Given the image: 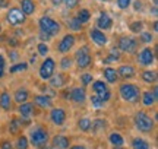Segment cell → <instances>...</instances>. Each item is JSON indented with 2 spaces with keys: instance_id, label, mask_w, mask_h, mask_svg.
I'll list each match as a JSON object with an SVG mask.
<instances>
[{
  "instance_id": "cell-29",
  "label": "cell",
  "mask_w": 158,
  "mask_h": 149,
  "mask_svg": "<svg viewBox=\"0 0 158 149\" xmlns=\"http://www.w3.org/2000/svg\"><path fill=\"white\" fill-rule=\"evenodd\" d=\"M76 19H78L81 23H86L91 19V12L88 10V9H81V10H78Z\"/></svg>"
},
{
  "instance_id": "cell-8",
  "label": "cell",
  "mask_w": 158,
  "mask_h": 149,
  "mask_svg": "<svg viewBox=\"0 0 158 149\" xmlns=\"http://www.w3.org/2000/svg\"><path fill=\"white\" fill-rule=\"evenodd\" d=\"M92 89L95 91V95L100 98L104 104L111 98V92H110V89H108L107 85H106L102 80H95L94 85H92Z\"/></svg>"
},
{
  "instance_id": "cell-38",
  "label": "cell",
  "mask_w": 158,
  "mask_h": 149,
  "mask_svg": "<svg viewBox=\"0 0 158 149\" xmlns=\"http://www.w3.org/2000/svg\"><path fill=\"white\" fill-rule=\"evenodd\" d=\"M37 50H38V54L43 56V57H45V56L48 54V46H47L45 42H40L38 47H37Z\"/></svg>"
},
{
  "instance_id": "cell-28",
  "label": "cell",
  "mask_w": 158,
  "mask_h": 149,
  "mask_svg": "<svg viewBox=\"0 0 158 149\" xmlns=\"http://www.w3.org/2000/svg\"><path fill=\"white\" fill-rule=\"evenodd\" d=\"M132 148L133 149H149V142L142 138H135L132 140Z\"/></svg>"
},
{
  "instance_id": "cell-30",
  "label": "cell",
  "mask_w": 158,
  "mask_h": 149,
  "mask_svg": "<svg viewBox=\"0 0 158 149\" xmlns=\"http://www.w3.org/2000/svg\"><path fill=\"white\" fill-rule=\"evenodd\" d=\"M142 79H143V82H147V83H154L157 80V73L151 72V70H145L142 73Z\"/></svg>"
},
{
  "instance_id": "cell-56",
  "label": "cell",
  "mask_w": 158,
  "mask_h": 149,
  "mask_svg": "<svg viewBox=\"0 0 158 149\" xmlns=\"http://www.w3.org/2000/svg\"><path fill=\"white\" fill-rule=\"evenodd\" d=\"M40 149H48V146H47V145H44V146H41Z\"/></svg>"
},
{
  "instance_id": "cell-23",
  "label": "cell",
  "mask_w": 158,
  "mask_h": 149,
  "mask_svg": "<svg viewBox=\"0 0 158 149\" xmlns=\"http://www.w3.org/2000/svg\"><path fill=\"white\" fill-rule=\"evenodd\" d=\"M13 98H15V101H16V103H19V104L27 103V99L29 98L28 89H27V88H19V89H16V92H15Z\"/></svg>"
},
{
  "instance_id": "cell-1",
  "label": "cell",
  "mask_w": 158,
  "mask_h": 149,
  "mask_svg": "<svg viewBox=\"0 0 158 149\" xmlns=\"http://www.w3.org/2000/svg\"><path fill=\"white\" fill-rule=\"evenodd\" d=\"M38 25H40V29H41L44 34L50 35V37L57 35L60 32V29H62V25L57 22L56 19H53V18H50V16H43L38 21Z\"/></svg>"
},
{
  "instance_id": "cell-45",
  "label": "cell",
  "mask_w": 158,
  "mask_h": 149,
  "mask_svg": "<svg viewBox=\"0 0 158 149\" xmlns=\"http://www.w3.org/2000/svg\"><path fill=\"white\" fill-rule=\"evenodd\" d=\"M5 70H6V62H5V57L0 54V79L5 76Z\"/></svg>"
},
{
  "instance_id": "cell-51",
  "label": "cell",
  "mask_w": 158,
  "mask_h": 149,
  "mask_svg": "<svg viewBox=\"0 0 158 149\" xmlns=\"http://www.w3.org/2000/svg\"><path fill=\"white\" fill-rule=\"evenodd\" d=\"M9 56H10V58L12 60H16L18 58V53H15V51H12L10 54H9Z\"/></svg>"
},
{
  "instance_id": "cell-19",
  "label": "cell",
  "mask_w": 158,
  "mask_h": 149,
  "mask_svg": "<svg viewBox=\"0 0 158 149\" xmlns=\"http://www.w3.org/2000/svg\"><path fill=\"white\" fill-rule=\"evenodd\" d=\"M34 103L37 105H40L41 108H50L53 103H51V98L47 97V95H37L34 97Z\"/></svg>"
},
{
  "instance_id": "cell-5",
  "label": "cell",
  "mask_w": 158,
  "mask_h": 149,
  "mask_svg": "<svg viewBox=\"0 0 158 149\" xmlns=\"http://www.w3.org/2000/svg\"><path fill=\"white\" fill-rule=\"evenodd\" d=\"M6 21H7V23L12 25V26H18V25L25 23V21H27V15H25L21 9L12 7V9H9L7 15H6Z\"/></svg>"
},
{
  "instance_id": "cell-20",
  "label": "cell",
  "mask_w": 158,
  "mask_h": 149,
  "mask_svg": "<svg viewBox=\"0 0 158 149\" xmlns=\"http://www.w3.org/2000/svg\"><path fill=\"white\" fill-rule=\"evenodd\" d=\"M48 80H50L51 88H62L64 85V82H66V78H64V74L57 73V74H53Z\"/></svg>"
},
{
  "instance_id": "cell-25",
  "label": "cell",
  "mask_w": 158,
  "mask_h": 149,
  "mask_svg": "<svg viewBox=\"0 0 158 149\" xmlns=\"http://www.w3.org/2000/svg\"><path fill=\"white\" fill-rule=\"evenodd\" d=\"M91 129H92V133H94V135L101 133L102 130L106 129V120H102V119H97V120L91 121Z\"/></svg>"
},
{
  "instance_id": "cell-11",
  "label": "cell",
  "mask_w": 158,
  "mask_h": 149,
  "mask_svg": "<svg viewBox=\"0 0 158 149\" xmlns=\"http://www.w3.org/2000/svg\"><path fill=\"white\" fill-rule=\"evenodd\" d=\"M111 26H113L111 16L108 13H106V12H101V15L97 19V28L100 31H107V29H111Z\"/></svg>"
},
{
  "instance_id": "cell-46",
  "label": "cell",
  "mask_w": 158,
  "mask_h": 149,
  "mask_svg": "<svg viewBox=\"0 0 158 149\" xmlns=\"http://www.w3.org/2000/svg\"><path fill=\"white\" fill-rule=\"evenodd\" d=\"M0 149H13V146H12V143L9 140H3L2 145H0Z\"/></svg>"
},
{
  "instance_id": "cell-4",
  "label": "cell",
  "mask_w": 158,
  "mask_h": 149,
  "mask_svg": "<svg viewBox=\"0 0 158 149\" xmlns=\"http://www.w3.org/2000/svg\"><path fill=\"white\" fill-rule=\"evenodd\" d=\"M135 126L139 132L148 133L154 129V120L145 111H139L135 114Z\"/></svg>"
},
{
  "instance_id": "cell-26",
  "label": "cell",
  "mask_w": 158,
  "mask_h": 149,
  "mask_svg": "<svg viewBox=\"0 0 158 149\" xmlns=\"http://www.w3.org/2000/svg\"><path fill=\"white\" fill-rule=\"evenodd\" d=\"M104 78L107 79L108 83H116L118 76H117L116 69H113V67H107V69H104Z\"/></svg>"
},
{
  "instance_id": "cell-2",
  "label": "cell",
  "mask_w": 158,
  "mask_h": 149,
  "mask_svg": "<svg viewBox=\"0 0 158 149\" xmlns=\"http://www.w3.org/2000/svg\"><path fill=\"white\" fill-rule=\"evenodd\" d=\"M29 140L34 148H41V146L47 145V140H48L47 129H44L43 126H35L29 133Z\"/></svg>"
},
{
  "instance_id": "cell-43",
  "label": "cell",
  "mask_w": 158,
  "mask_h": 149,
  "mask_svg": "<svg viewBox=\"0 0 158 149\" xmlns=\"http://www.w3.org/2000/svg\"><path fill=\"white\" fill-rule=\"evenodd\" d=\"M130 3H132V0H117L118 9H122V10H126L130 6Z\"/></svg>"
},
{
  "instance_id": "cell-3",
  "label": "cell",
  "mask_w": 158,
  "mask_h": 149,
  "mask_svg": "<svg viewBox=\"0 0 158 149\" xmlns=\"http://www.w3.org/2000/svg\"><path fill=\"white\" fill-rule=\"evenodd\" d=\"M120 97L123 98L124 101H127V103L135 104L139 101L141 92H139V88L133 85V83H123L120 86Z\"/></svg>"
},
{
  "instance_id": "cell-15",
  "label": "cell",
  "mask_w": 158,
  "mask_h": 149,
  "mask_svg": "<svg viewBox=\"0 0 158 149\" xmlns=\"http://www.w3.org/2000/svg\"><path fill=\"white\" fill-rule=\"evenodd\" d=\"M70 99L76 104H84L86 99V92L84 88H73L70 92Z\"/></svg>"
},
{
  "instance_id": "cell-58",
  "label": "cell",
  "mask_w": 158,
  "mask_h": 149,
  "mask_svg": "<svg viewBox=\"0 0 158 149\" xmlns=\"http://www.w3.org/2000/svg\"><path fill=\"white\" fill-rule=\"evenodd\" d=\"M98 2H106V0H98Z\"/></svg>"
},
{
  "instance_id": "cell-34",
  "label": "cell",
  "mask_w": 158,
  "mask_h": 149,
  "mask_svg": "<svg viewBox=\"0 0 158 149\" xmlns=\"http://www.w3.org/2000/svg\"><path fill=\"white\" fill-rule=\"evenodd\" d=\"M68 26L72 29V31H81V29H82V23L79 22L76 18H72V19L68 21Z\"/></svg>"
},
{
  "instance_id": "cell-35",
  "label": "cell",
  "mask_w": 158,
  "mask_h": 149,
  "mask_svg": "<svg viewBox=\"0 0 158 149\" xmlns=\"http://www.w3.org/2000/svg\"><path fill=\"white\" fill-rule=\"evenodd\" d=\"M118 58H120V51H117L116 48H113V50H110V56L104 60V63L108 64L110 62H114V60H118Z\"/></svg>"
},
{
  "instance_id": "cell-42",
  "label": "cell",
  "mask_w": 158,
  "mask_h": 149,
  "mask_svg": "<svg viewBox=\"0 0 158 149\" xmlns=\"http://www.w3.org/2000/svg\"><path fill=\"white\" fill-rule=\"evenodd\" d=\"M81 82H82V85H84V86L89 85L91 82H92V74H91V73L81 74Z\"/></svg>"
},
{
  "instance_id": "cell-57",
  "label": "cell",
  "mask_w": 158,
  "mask_h": 149,
  "mask_svg": "<svg viewBox=\"0 0 158 149\" xmlns=\"http://www.w3.org/2000/svg\"><path fill=\"white\" fill-rule=\"evenodd\" d=\"M152 3L154 5H158V0H152Z\"/></svg>"
},
{
  "instance_id": "cell-36",
  "label": "cell",
  "mask_w": 158,
  "mask_h": 149,
  "mask_svg": "<svg viewBox=\"0 0 158 149\" xmlns=\"http://www.w3.org/2000/svg\"><path fill=\"white\" fill-rule=\"evenodd\" d=\"M16 149H28V138L19 136L16 140Z\"/></svg>"
},
{
  "instance_id": "cell-6",
  "label": "cell",
  "mask_w": 158,
  "mask_h": 149,
  "mask_svg": "<svg viewBox=\"0 0 158 149\" xmlns=\"http://www.w3.org/2000/svg\"><path fill=\"white\" fill-rule=\"evenodd\" d=\"M91 62H92V58H91L89 47L82 46L76 51V64H78V67L79 69H86V67H89Z\"/></svg>"
},
{
  "instance_id": "cell-31",
  "label": "cell",
  "mask_w": 158,
  "mask_h": 149,
  "mask_svg": "<svg viewBox=\"0 0 158 149\" xmlns=\"http://www.w3.org/2000/svg\"><path fill=\"white\" fill-rule=\"evenodd\" d=\"M78 127L82 130V132H89L91 130V120L88 117H84L78 121Z\"/></svg>"
},
{
  "instance_id": "cell-48",
  "label": "cell",
  "mask_w": 158,
  "mask_h": 149,
  "mask_svg": "<svg viewBox=\"0 0 158 149\" xmlns=\"http://www.w3.org/2000/svg\"><path fill=\"white\" fill-rule=\"evenodd\" d=\"M143 3H142L141 0H136L135 2V10H142V7H143Z\"/></svg>"
},
{
  "instance_id": "cell-13",
  "label": "cell",
  "mask_w": 158,
  "mask_h": 149,
  "mask_svg": "<svg viewBox=\"0 0 158 149\" xmlns=\"http://www.w3.org/2000/svg\"><path fill=\"white\" fill-rule=\"evenodd\" d=\"M89 35H91V40L94 41L97 46L104 47L106 44H107L108 38L106 37V34H104L102 31H100L98 28H92V29H91V31H89Z\"/></svg>"
},
{
  "instance_id": "cell-14",
  "label": "cell",
  "mask_w": 158,
  "mask_h": 149,
  "mask_svg": "<svg viewBox=\"0 0 158 149\" xmlns=\"http://www.w3.org/2000/svg\"><path fill=\"white\" fill-rule=\"evenodd\" d=\"M138 60H139V63H141L142 66H151V64L154 63V51L149 47L143 48V50L139 53Z\"/></svg>"
},
{
  "instance_id": "cell-59",
  "label": "cell",
  "mask_w": 158,
  "mask_h": 149,
  "mask_svg": "<svg viewBox=\"0 0 158 149\" xmlns=\"http://www.w3.org/2000/svg\"><path fill=\"white\" fill-rule=\"evenodd\" d=\"M0 32H2V26H0Z\"/></svg>"
},
{
  "instance_id": "cell-44",
  "label": "cell",
  "mask_w": 158,
  "mask_h": 149,
  "mask_svg": "<svg viewBox=\"0 0 158 149\" xmlns=\"http://www.w3.org/2000/svg\"><path fill=\"white\" fill-rule=\"evenodd\" d=\"M63 5L66 6L68 9H75L79 5V0H63Z\"/></svg>"
},
{
  "instance_id": "cell-52",
  "label": "cell",
  "mask_w": 158,
  "mask_h": 149,
  "mask_svg": "<svg viewBox=\"0 0 158 149\" xmlns=\"http://www.w3.org/2000/svg\"><path fill=\"white\" fill-rule=\"evenodd\" d=\"M16 38H9V44H12V46H18V41H15Z\"/></svg>"
},
{
  "instance_id": "cell-10",
  "label": "cell",
  "mask_w": 158,
  "mask_h": 149,
  "mask_svg": "<svg viewBox=\"0 0 158 149\" xmlns=\"http://www.w3.org/2000/svg\"><path fill=\"white\" fill-rule=\"evenodd\" d=\"M75 42H76L75 35L66 34L62 40H60L59 46H57V50H59V53H62V54H66V53H69L70 50H72V47L75 46Z\"/></svg>"
},
{
  "instance_id": "cell-16",
  "label": "cell",
  "mask_w": 158,
  "mask_h": 149,
  "mask_svg": "<svg viewBox=\"0 0 158 149\" xmlns=\"http://www.w3.org/2000/svg\"><path fill=\"white\" fill-rule=\"evenodd\" d=\"M51 143H53V146L57 148V149H69V146H70V140H69L66 136H63V135H57V136L53 138Z\"/></svg>"
},
{
  "instance_id": "cell-53",
  "label": "cell",
  "mask_w": 158,
  "mask_h": 149,
  "mask_svg": "<svg viewBox=\"0 0 158 149\" xmlns=\"http://www.w3.org/2000/svg\"><path fill=\"white\" fill-rule=\"evenodd\" d=\"M70 149H86L85 146H82V145H76V146H72Z\"/></svg>"
},
{
  "instance_id": "cell-54",
  "label": "cell",
  "mask_w": 158,
  "mask_h": 149,
  "mask_svg": "<svg viewBox=\"0 0 158 149\" xmlns=\"http://www.w3.org/2000/svg\"><path fill=\"white\" fill-rule=\"evenodd\" d=\"M152 29H154V31H155V32H157V31H158V23H157V21H155V22L152 23Z\"/></svg>"
},
{
  "instance_id": "cell-60",
  "label": "cell",
  "mask_w": 158,
  "mask_h": 149,
  "mask_svg": "<svg viewBox=\"0 0 158 149\" xmlns=\"http://www.w3.org/2000/svg\"><path fill=\"white\" fill-rule=\"evenodd\" d=\"M51 149H57V148H51Z\"/></svg>"
},
{
  "instance_id": "cell-37",
  "label": "cell",
  "mask_w": 158,
  "mask_h": 149,
  "mask_svg": "<svg viewBox=\"0 0 158 149\" xmlns=\"http://www.w3.org/2000/svg\"><path fill=\"white\" fill-rule=\"evenodd\" d=\"M129 29L132 31V32H135V34H139V32H142V29H143V23L141 22V21H136V22H132L130 23Z\"/></svg>"
},
{
  "instance_id": "cell-33",
  "label": "cell",
  "mask_w": 158,
  "mask_h": 149,
  "mask_svg": "<svg viewBox=\"0 0 158 149\" xmlns=\"http://www.w3.org/2000/svg\"><path fill=\"white\" fill-rule=\"evenodd\" d=\"M27 69H28V63H16L13 66H10L9 72L10 73H18V72H25Z\"/></svg>"
},
{
  "instance_id": "cell-18",
  "label": "cell",
  "mask_w": 158,
  "mask_h": 149,
  "mask_svg": "<svg viewBox=\"0 0 158 149\" xmlns=\"http://www.w3.org/2000/svg\"><path fill=\"white\" fill-rule=\"evenodd\" d=\"M0 107L5 110V111H10L12 110V99H10V94L9 92L3 91L0 94Z\"/></svg>"
},
{
  "instance_id": "cell-39",
  "label": "cell",
  "mask_w": 158,
  "mask_h": 149,
  "mask_svg": "<svg viewBox=\"0 0 158 149\" xmlns=\"http://www.w3.org/2000/svg\"><path fill=\"white\" fill-rule=\"evenodd\" d=\"M141 41H142V42H147V44L152 42V41H154L152 34H151V32H143V31H142V32H141Z\"/></svg>"
},
{
  "instance_id": "cell-21",
  "label": "cell",
  "mask_w": 158,
  "mask_h": 149,
  "mask_svg": "<svg viewBox=\"0 0 158 149\" xmlns=\"http://www.w3.org/2000/svg\"><path fill=\"white\" fill-rule=\"evenodd\" d=\"M21 10H22L25 15H32L35 12L34 0H21Z\"/></svg>"
},
{
  "instance_id": "cell-47",
  "label": "cell",
  "mask_w": 158,
  "mask_h": 149,
  "mask_svg": "<svg viewBox=\"0 0 158 149\" xmlns=\"http://www.w3.org/2000/svg\"><path fill=\"white\" fill-rule=\"evenodd\" d=\"M40 38H41V40H43V42H44V41H50V35H47V34H44V32H43V31H41V32H40Z\"/></svg>"
},
{
  "instance_id": "cell-49",
  "label": "cell",
  "mask_w": 158,
  "mask_h": 149,
  "mask_svg": "<svg viewBox=\"0 0 158 149\" xmlns=\"http://www.w3.org/2000/svg\"><path fill=\"white\" fill-rule=\"evenodd\" d=\"M9 6V0H0V7H7Z\"/></svg>"
},
{
  "instance_id": "cell-9",
  "label": "cell",
  "mask_w": 158,
  "mask_h": 149,
  "mask_svg": "<svg viewBox=\"0 0 158 149\" xmlns=\"http://www.w3.org/2000/svg\"><path fill=\"white\" fill-rule=\"evenodd\" d=\"M136 47H138V41L133 37H122L118 40V48L123 53L132 54V53L136 51Z\"/></svg>"
},
{
  "instance_id": "cell-7",
  "label": "cell",
  "mask_w": 158,
  "mask_h": 149,
  "mask_svg": "<svg viewBox=\"0 0 158 149\" xmlns=\"http://www.w3.org/2000/svg\"><path fill=\"white\" fill-rule=\"evenodd\" d=\"M54 69H56V62L51 57H47L40 66V78L43 80H48L54 74Z\"/></svg>"
},
{
  "instance_id": "cell-50",
  "label": "cell",
  "mask_w": 158,
  "mask_h": 149,
  "mask_svg": "<svg viewBox=\"0 0 158 149\" xmlns=\"http://www.w3.org/2000/svg\"><path fill=\"white\" fill-rule=\"evenodd\" d=\"M51 3H53V5L56 6H60V5H63V0H51Z\"/></svg>"
},
{
  "instance_id": "cell-22",
  "label": "cell",
  "mask_w": 158,
  "mask_h": 149,
  "mask_svg": "<svg viewBox=\"0 0 158 149\" xmlns=\"http://www.w3.org/2000/svg\"><path fill=\"white\" fill-rule=\"evenodd\" d=\"M117 74H120V78H123V79H130L135 76V67L133 66H122L117 70Z\"/></svg>"
},
{
  "instance_id": "cell-17",
  "label": "cell",
  "mask_w": 158,
  "mask_h": 149,
  "mask_svg": "<svg viewBox=\"0 0 158 149\" xmlns=\"http://www.w3.org/2000/svg\"><path fill=\"white\" fill-rule=\"evenodd\" d=\"M18 111H19V114L22 115V117L28 119V117H31L32 113H34V104L32 103H22L19 105Z\"/></svg>"
},
{
  "instance_id": "cell-40",
  "label": "cell",
  "mask_w": 158,
  "mask_h": 149,
  "mask_svg": "<svg viewBox=\"0 0 158 149\" xmlns=\"http://www.w3.org/2000/svg\"><path fill=\"white\" fill-rule=\"evenodd\" d=\"M70 66H72V58L63 57L62 62H60V67H62L63 70H68V69H70Z\"/></svg>"
},
{
  "instance_id": "cell-55",
  "label": "cell",
  "mask_w": 158,
  "mask_h": 149,
  "mask_svg": "<svg viewBox=\"0 0 158 149\" xmlns=\"http://www.w3.org/2000/svg\"><path fill=\"white\" fill-rule=\"evenodd\" d=\"M152 15H154V16H157V5L152 6Z\"/></svg>"
},
{
  "instance_id": "cell-41",
  "label": "cell",
  "mask_w": 158,
  "mask_h": 149,
  "mask_svg": "<svg viewBox=\"0 0 158 149\" xmlns=\"http://www.w3.org/2000/svg\"><path fill=\"white\" fill-rule=\"evenodd\" d=\"M91 104H92V107H95V108H101L102 105H104V103H102L97 95H92V97H91Z\"/></svg>"
},
{
  "instance_id": "cell-24",
  "label": "cell",
  "mask_w": 158,
  "mask_h": 149,
  "mask_svg": "<svg viewBox=\"0 0 158 149\" xmlns=\"http://www.w3.org/2000/svg\"><path fill=\"white\" fill-rule=\"evenodd\" d=\"M108 140H110V143L114 145L116 148H122V146L124 145V139H123V136H122L120 133H117V132L110 133V136H108Z\"/></svg>"
},
{
  "instance_id": "cell-12",
  "label": "cell",
  "mask_w": 158,
  "mask_h": 149,
  "mask_svg": "<svg viewBox=\"0 0 158 149\" xmlns=\"http://www.w3.org/2000/svg\"><path fill=\"white\" fill-rule=\"evenodd\" d=\"M50 120L56 126H63L66 121V111L63 108H53L50 113Z\"/></svg>"
},
{
  "instance_id": "cell-32",
  "label": "cell",
  "mask_w": 158,
  "mask_h": 149,
  "mask_svg": "<svg viewBox=\"0 0 158 149\" xmlns=\"http://www.w3.org/2000/svg\"><path fill=\"white\" fill-rule=\"evenodd\" d=\"M19 127H21V121L18 120V119H12L10 123H9V132L12 135H16L19 132Z\"/></svg>"
},
{
  "instance_id": "cell-27",
  "label": "cell",
  "mask_w": 158,
  "mask_h": 149,
  "mask_svg": "<svg viewBox=\"0 0 158 149\" xmlns=\"http://www.w3.org/2000/svg\"><path fill=\"white\" fill-rule=\"evenodd\" d=\"M155 101H157V97H155L151 91H147V92H143V94H142V103H143V105L151 107V105L155 104Z\"/></svg>"
}]
</instances>
